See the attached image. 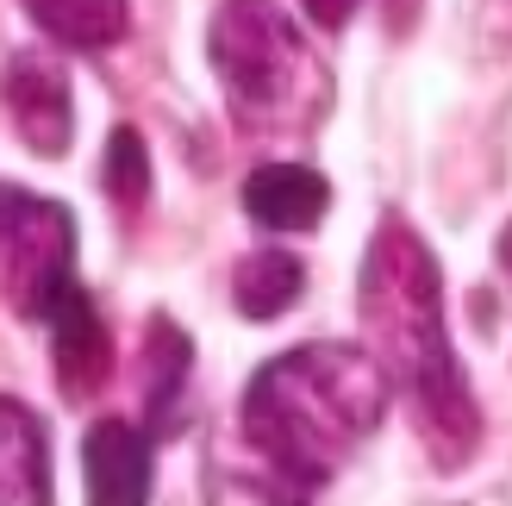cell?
<instances>
[{
	"label": "cell",
	"mask_w": 512,
	"mask_h": 506,
	"mask_svg": "<svg viewBox=\"0 0 512 506\" xmlns=\"http://www.w3.org/2000/svg\"><path fill=\"white\" fill-rule=\"evenodd\" d=\"M25 19L63 50H113L132 25L125 0H19Z\"/></svg>",
	"instance_id": "11"
},
{
	"label": "cell",
	"mask_w": 512,
	"mask_h": 506,
	"mask_svg": "<svg viewBox=\"0 0 512 506\" xmlns=\"http://www.w3.org/2000/svg\"><path fill=\"white\" fill-rule=\"evenodd\" d=\"M475 32L494 50H512V0H475Z\"/></svg>",
	"instance_id": "14"
},
{
	"label": "cell",
	"mask_w": 512,
	"mask_h": 506,
	"mask_svg": "<svg viewBox=\"0 0 512 506\" xmlns=\"http://www.w3.org/2000/svg\"><path fill=\"white\" fill-rule=\"evenodd\" d=\"M19 207H25V188H19V182H0V244H7V232H13Z\"/></svg>",
	"instance_id": "16"
},
{
	"label": "cell",
	"mask_w": 512,
	"mask_h": 506,
	"mask_svg": "<svg viewBox=\"0 0 512 506\" xmlns=\"http://www.w3.org/2000/svg\"><path fill=\"white\" fill-rule=\"evenodd\" d=\"M494 263L512 275V225H506V232H500V244H494Z\"/></svg>",
	"instance_id": "18"
},
{
	"label": "cell",
	"mask_w": 512,
	"mask_h": 506,
	"mask_svg": "<svg viewBox=\"0 0 512 506\" xmlns=\"http://www.w3.org/2000/svg\"><path fill=\"white\" fill-rule=\"evenodd\" d=\"M388 369L369 344H300L263 363L244 388L238 432L294 494H319L344 457L388 419Z\"/></svg>",
	"instance_id": "2"
},
{
	"label": "cell",
	"mask_w": 512,
	"mask_h": 506,
	"mask_svg": "<svg viewBox=\"0 0 512 506\" xmlns=\"http://www.w3.org/2000/svg\"><path fill=\"white\" fill-rule=\"evenodd\" d=\"M188 382H194V344L169 313H150V338L138 357V400L150 432H175L188 413Z\"/></svg>",
	"instance_id": "8"
},
{
	"label": "cell",
	"mask_w": 512,
	"mask_h": 506,
	"mask_svg": "<svg viewBox=\"0 0 512 506\" xmlns=\"http://www.w3.org/2000/svg\"><path fill=\"white\" fill-rule=\"evenodd\" d=\"M44 332H50V363H57L63 400L82 407L88 394L107 388V375H113V338H107V319L94 313V300L82 294V282H69L57 300H50Z\"/></svg>",
	"instance_id": "6"
},
{
	"label": "cell",
	"mask_w": 512,
	"mask_h": 506,
	"mask_svg": "<svg viewBox=\"0 0 512 506\" xmlns=\"http://www.w3.org/2000/svg\"><path fill=\"white\" fill-rule=\"evenodd\" d=\"M419 7H425V0H388V32L406 38V32L419 25Z\"/></svg>",
	"instance_id": "17"
},
{
	"label": "cell",
	"mask_w": 512,
	"mask_h": 506,
	"mask_svg": "<svg viewBox=\"0 0 512 506\" xmlns=\"http://www.w3.org/2000/svg\"><path fill=\"white\" fill-rule=\"evenodd\" d=\"M0 100L19 125V138L32 157L57 163L69 157V138H75V94H69V75L57 57L44 50H19V57L0 69Z\"/></svg>",
	"instance_id": "5"
},
{
	"label": "cell",
	"mask_w": 512,
	"mask_h": 506,
	"mask_svg": "<svg viewBox=\"0 0 512 506\" xmlns=\"http://www.w3.org/2000/svg\"><path fill=\"white\" fill-rule=\"evenodd\" d=\"M300 7H306V19H313L319 32H344L350 13L363 7V0H300Z\"/></svg>",
	"instance_id": "15"
},
{
	"label": "cell",
	"mask_w": 512,
	"mask_h": 506,
	"mask_svg": "<svg viewBox=\"0 0 512 506\" xmlns=\"http://www.w3.org/2000/svg\"><path fill=\"white\" fill-rule=\"evenodd\" d=\"M100 182H107V194L119 200L125 213H138L150 200V150L144 138L132 132V125H119V132L107 138V157H100Z\"/></svg>",
	"instance_id": "13"
},
{
	"label": "cell",
	"mask_w": 512,
	"mask_h": 506,
	"mask_svg": "<svg viewBox=\"0 0 512 506\" xmlns=\"http://www.w3.org/2000/svg\"><path fill=\"white\" fill-rule=\"evenodd\" d=\"M306 294V263L294 250H250L232 269V307L244 319H281Z\"/></svg>",
	"instance_id": "12"
},
{
	"label": "cell",
	"mask_w": 512,
	"mask_h": 506,
	"mask_svg": "<svg viewBox=\"0 0 512 506\" xmlns=\"http://www.w3.org/2000/svg\"><path fill=\"white\" fill-rule=\"evenodd\" d=\"M75 282V213L63 200L25 194L7 244H0V294L25 319H44L50 300Z\"/></svg>",
	"instance_id": "4"
},
{
	"label": "cell",
	"mask_w": 512,
	"mask_h": 506,
	"mask_svg": "<svg viewBox=\"0 0 512 506\" xmlns=\"http://www.w3.org/2000/svg\"><path fill=\"white\" fill-rule=\"evenodd\" d=\"M238 200H244L250 225H263V232H275V238H294V232H313V225L325 219L331 188H325V175L306 169V163H263V169L244 175Z\"/></svg>",
	"instance_id": "7"
},
{
	"label": "cell",
	"mask_w": 512,
	"mask_h": 506,
	"mask_svg": "<svg viewBox=\"0 0 512 506\" xmlns=\"http://www.w3.org/2000/svg\"><path fill=\"white\" fill-rule=\"evenodd\" d=\"M207 63L244 138H306L331 113V69L275 0H219Z\"/></svg>",
	"instance_id": "3"
},
{
	"label": "cell",
	"mask_w": 512,
	"mask_h": 506,
	"mask_svg": "<svg viewBox=\"0 0 512 506\" xmlns=\"http://www.w3.org/2000/svg\"><path fill=\"white\" fill-rule=\"evenodd\" d=\"M356 313H363V338L400 388L431 463L463 469L481 450V407L444 325V269L406 219L375 225L363 275H356Z\"/></svg>",
	"instance_id": "1"
},
{
	"label": "cell",
	"mask_w": 512,
	"mask_h": 506,
	"mask_svg": "<svg viewBox=\"0 0 512 506\" xmlns=\"http://www.w3.org/2000/svg\"><path fill=\"white\" fill-rule=\"evenodd\" d=\"M88 500L94 506H144L150 500V438L125 419H100L82 444Z\"/></svg>",
	"instance_id": "9"
},
{
	"label": "cell",
	"mask_w": 512,
	"mask_h": 506,
	"mask_svg": "<svg viewBox=\"0 0 512 506\" xmlns=\"http://www.w3.org/2000/svg\"><path fill=\"white\" fill-rule=\"evenodd\" d=\"M50 500V438L25 400L0 394V506H44Z\"/></svg>",
	"instance_id": "10"
}]
</instances>
